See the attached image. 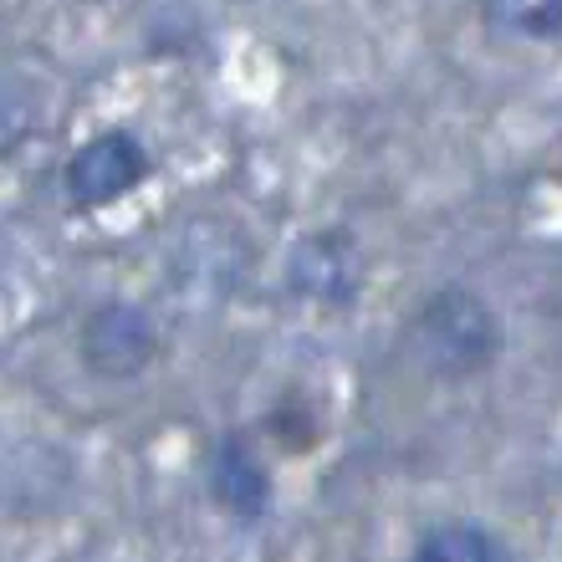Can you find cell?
<instances>
[{
	"mask_svg": "<svg viewBox=\"0 0 562 562\" xmlns=\"http://www.w3.org/2000/svg\"><path fill=\"white\" fill-rule=\"evenodd\" d=\"M409 348L435 379L445 384H465L481 373L496 369V358L506 348L502 312L491 307V296H481L475 286H435L415 307L409 323Z\"/></svg>",
	"mask_w": 562,
	"mask_h": 562,
	"instance_id": "cell-1",
	"label": "cell"
},
{
	"mask_svg": "<svg viewBox=\"0 0 562 562\" xmlns=\"http://www.w3.org/2000/svg\"><path fill=\"white\" fill-rule=\"evenodd\" d=\"M159 353V333L134 302H98L82 317V363L98 379H138Z\"/></svg>",
	"mask_w": 562,
	"mask_h": 562,
	"instance_id": "cell-3",
	"label": "cell"
},
{
	"mask_svg": "<svg viewBox=\"0 0 562 562\" xmlns=\"http://www.w3.org/2000/svg\"><path fill=\"white\" fill-rule=\"evenodd\" d=\"M491 31L517 42H558L562 36V0H481Z\"/></svg>",
	"mask_w": 562,
	"mask_h": 562,
	"instance_id": "cell-7",
	"label": "cell"
},
{
	"mask_svg": "<svg viewBox=\"0 0 562 562\" xmlns=\"http://www.w3.org/2000/svg\"><path fill=\"white\" fill-rule=\"evenodd\" d=\"M286 281L302 302L323 312H348L363 296V246H358L342 225H327V231H312L307 240H296L292 261H286Z\"/></svg>",
	"mask_w": 562,
	"mask_h": 562,
	"instance_id": "cell-2",
	"label": "cell"
},
{
	"mask_svg": "<svg viewBox=\"0 0 562 562\" xmlns=\"http://www.w3.org/2000/svg\"><path fill=\"white\" fill-rule=\"evenodd\" d=\"M271 429H292V435H302V450L312 445V435H317V415L312 409H302L296 400H286V404H277V415H271Z\"/></svg>",
	"mask_w": 562,
	"mask_h": 562,
	"instance_id": "cell-8",
	"label": "cell"
},
{
	"mask_svg": "<svg viewBox=\"0 0 562 562\" xmlns=\"http://www.w3.org/2000/svg\"><path fill=\"white\" fill-rule=\"evenodd\" d=\"M144 179H148V148L134 134H123V128L88 138L67 164V194L82 210L113 205L123 194H134Z\"/></svg>",
	"mask_w": 562,
	"mask_h": 562,
	"instance_id": "cell-4",
	"label": "cell"
},
{
	"mask_svg": "<svg viewBox=\"0 0 562 562\" xmlns=\"http://www.w3.org/2000/svg\"><path fill=\"white\" fill-rule=\"evenodd\" d=\"M404 562H517V558L481 521H440V527L419 532V542L409 548Z\"/></svg>",
	"mask_w": 562,
	"mask_h": 562,
	"instance_id": "cell-6",
	"label": "cell"
},
{
	"mask_svg": "<svg viewBox=\"0 0 562 562\" xmlns=\"http://www.w3.org/2000/svg\"><path fill=\"white\" fill-rule=\"evenodd\" d=\"M210 496H215L221 512H231L246 527L271 512L277 486H271V465L261 460L251 435L231 429V435L215 440V450H210Z\"/></svg>",
	"mask_w": 562,
	"mask_h": 562,
	"instance_id": "cell-5",
	"label": "cell"
}]
</instances>
